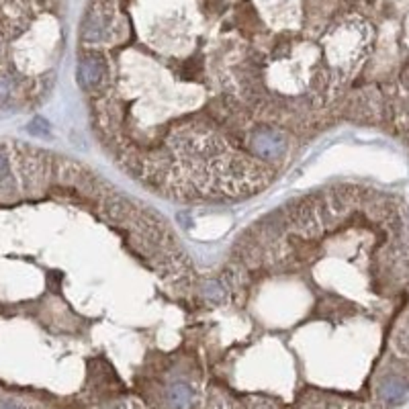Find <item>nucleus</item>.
I'll return each mask as SVG.
<instances>
[{"mask_svg": "<svg viewBox=\"0 0 409 409\" xmlns=\"http://www.w3.org/2000/svg\"><path fill=\"white\" fill-rule=\"evenodd\" d=\"M409 391V383L403 377H387L385 381H381L379 387V397L383 403L387 405H397L405 399Z\"/></svg>", "mask_w": 409, "mask_h": 409, "instance_id": "f257e3e1", "label": "nucleus"}, {"mask_svg": "<svg viewBox=\"0 0 409 409\" xmlns=\"http://www.w3.org/2000/svg\"><path fill=\"white\" fill-rule=\"evenodd\" d=\"M102 70L105 64L102 59L97 56H86L82 58L78 66V80L82 86H97L98 82L102 80Z\"/></svg>", "mask_w": 409, "mask_h": 409, "instance_id": "f03ea898", "label": "nucleus"}, {"mask_svg": "<svg viewBox=\"0 0 409 409\" xmlns=\"http://www.w3.org/2000/svg\"><path fill=\"white\" fill-rule=\"evenodd\" d=\"M252 146L258 154L273 158L278 156V154L283 152L285 141H283V137L278 136V134H273V131H260V134H256V136L252 137Z\"/></svg>", "mask_w": 409, "mask_h": 409, "instance_id": "7ed1b4c3", "label": "nucleus"}, {"mask_svg": "<svg viewBox=\"0 0 409 409\" xmlns=\"http://www.w3.org/2000/svg\"><path fill=\"white\" fill-rule=\"evenodd\" d=\"M195 399V393L184 383H174L168 389V405L172 409H191Z\"/></svg>", "mask_w": 409, "mask_h": 409, "instance_id": "20e7f679", "label": "nucleus"}, {"mask_svg": "<svg viewBox=\"0 0 409 409\" xmlns=\"http://www.w3.org/2000/svg\"><path fill=\"white\" fill-rule=\"evenodd\" d=\"M107 27H109V19L102 15V11H100V13H93V15L88 17V20H86L84 35H86L88 40H100V37L105 35Z\"/></svg>", "mask_w": 409, "mask_h": 409, "instance_id": "39448f33", "label": "nucleus"}, {"mask_svg": "<svg viewBox=\"0 0 409 409\" xmlns=\"http://www.w3.org/2000/svg\"><path fill=\"white\" fill-rule=\"evenodd\" d=\"M13 180V172H11V164H8V156L4 150H0V189L11 186Z\"/></svg>", "mask_w": 409, "mask_h": 409, "instance_id": "423d86ee", "label": "nucleus"}, {"mask_svg": "<svg viewBox=\"0 0 409 409\" xmlns=\"http://www.w3.org/2000/svg\"><path fill=\"white\" fill-rule=\"evenodd\" d=\"M205 295H207L211 301H219V299H223L225 291H223V287H221L219 283H209V285L205 287Z\"/></svg>", "mask_w": 409, "mask_h": 409, "instance_id": "0eeeda50", "label": "nucleus"}, {"mask_svg": "<svg viewBox=\"0 0 409 409\" xmlns=\"http://www.w3.org/2000/svg\"><path fill=\"white\" fill-rule=\"evenodd\" d=\"M29 131H31V134H41V136H47V134H49V125H47L43 119H35V121L29 125Z\"/></svg>", "mask_w": 409, "mask_h": 409, "instance_id": "6e6552de", "label": "nucleus"}, {"mask_svg": "<svg viewBox=\"0 0 409 409\" xmlns=\"http://www.w3.org/2000/svg\"><path fill=\"white\" fill-rule=\"evenodd\" d=\"M11 90H13V82L2 76V78H0V105L11 97Z\"/></svg>", "mask_w": 409, "mask_h": 409, "instance_id": "1a4fd4ad", "label": "nucleus"}, {"mask_svg": "<svg viewBox=\"0 0 409 409\" xmlns=\"http://www.w3.org/2000/svg\"><path fill=\"white\" fill-rule=\"evenodd\" d=\"M0 409H19L15 403H8V401H4V403H0Z\"/></svg>", "mask_w": 409, "mask_h": 409, "instance_id": "9d476101", "label": "nucleus"}, {"mask_svg": "<svg viewBox=\"0 0 409 409\" xmlns=\"http://www.w3.org/2000/svg\"><path fill=\"white\" fill-rule=\"evenodd\" d=\"M0 54H2V41H0Z\"/></svg>", "mask_w": 409, "mask_h": 409, "instance_id": "9b49d317", "label": "nucleus"}]
</instances>
